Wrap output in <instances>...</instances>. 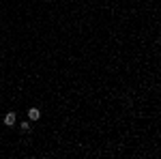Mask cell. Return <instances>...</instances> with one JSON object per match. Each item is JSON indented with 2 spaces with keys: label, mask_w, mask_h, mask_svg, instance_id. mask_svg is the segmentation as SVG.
I'll use <instances>...</instances> for the list:
<instances>
[{
  "label": "cell",
  "mask_w": 161,
  "mask_h": 159,
  "mask_svg": "<svg viewBox=\"0 0 161 159\" xmlns=\"http://www.w3.org/2000/svg\"><path fill=\"white\" fill-rule=\"evenodd\" d=\"M4 125H9V127L15 125V114H13V112H9V114L4 116Z\"/></svg>",
  "instance_id": "obj_1"
},
{
  "label": "cell",
  "mask_w": 161,
  "mask_h": 159,
  "mask_svg": "<svg viewBox=\"0 0 161 159\" xmlns=\"http://www.w3.org/2000/svg\"><path fill=\"white\" fill-rule=\"evenodd\" d=\"M28 116H30V120H39L41 112L37 110V108H32V110H28Z\"/></svg>",
  "instance_id": "obj_2"
}]
</instances>
